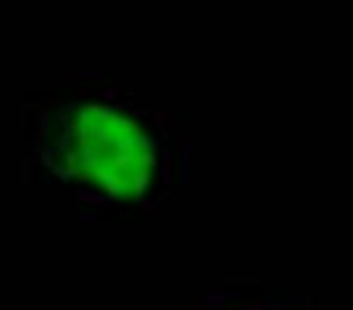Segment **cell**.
Segmentation results:
<instances>
[{
	"label": "cell",
	"mask_w": 353,
	"mask_h": 310,
	"mask_svg": "<svg viewBox=\"0 0 353 310\" xmlns=\"http://www.w3.org/2000/svg\"><path fill=\"white\" fill-rule=\"evenodd\" d=\"M61 175L99 197L123 202L148 189L155 173V141L138 119L107 104H73L54 138Z\"/></svg>",
	"instance_id": "cell-1"
},
{
	"label": "cell",
	"mask_w": 353,
	"mask_h": 310,
	"mask_svg": "<svg viewBox=\"0 0 353 310\" xmlns=\"http://www.w3.org/2000/svg\"><path fill=\"white\" fill-rule=\"evenodd\" d=\"M245 310H254V308H245ZM256 310H269V308H264V305H261V308H256Z\"/></svg>",
	"instance_id": "cell-2"
}]
</instances>
